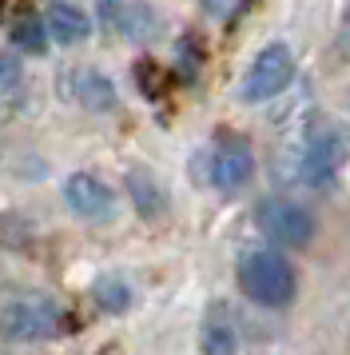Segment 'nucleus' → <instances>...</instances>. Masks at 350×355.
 Returning <instances> with one entry per match:
<instances>
[{"mask_svg": "<svg viewBox=\"0 0 350 355\" xmlns=\"http://www.w3.org/2000/svg\"><path fill=\"white\" fill-rule=\"evenodd\" d=\"M239 284L263 307H286L295 300V288H299L291 259L279 256V252H267V248H255V252L239 256Z\"/></svg>", "mask_w": 350, "mask_h": 355, "instance_id": "obj_1", "label": "nucleus"}, {"mask_svg": "<svg viewBox=\"0 0 350 355\" xmlns=\"http://www.w3.org/2000/svg\"><path fill=\"white\" fill-rule=\"evenodd\" d=\"M56 331H60V307L44 295H16L0 304V336L16 343H36V339H52Z\"/></svg>", "mask_w": 350, "mask_h": 355, "instance_id": "obj_2", "label": "nucleus"}, {"mask_svg": "<svg viewBox=\"0 0 350 355\" xmlns=\"http://www.w3.org/2000/svg\"><path fill=\"white\" fill-rule=\"evenodd\" d=\"M350 160V128L347 124H322L306 136L299 160V176L306 184H326L338 176V168Z\"/></svg>", "mask_w": 350, "mask_h": 355, "instance_id": "obj_3", "label": "nucleus"}, {"mask_svg": "<svg viewBox=\"0 0 350 355\" xmlns=\"http://www.w3.org/2000/svg\"><path fill=\"white\" fill-rule=\"evenodd\" d=\"M295 80V56L286 44H267L247 68V76L239 84V100L243 104H263V100L279 96L286 84Z\"/></svg>", "mask_w": 350, "mask_h": 355, "instance_id": "obj_4", "label": "nucleus"}, {"mask_svg": "<svg viewBox=\"0 0 350 355\" xmlns=\"http://www.w3.org/2000/svg\"><path fill=\"white\" fill-rule=\"evenodd\" d=\"M255 220H259L267 240L283 243V248H306L315 240V216L299 208L295 200H283V196H267L255 208Z\"/></svg>", "mask_w": 350, "mask_h": 355, "instance_id": "obj_5", "label": "nucleus"}, {"mask_svg": "<svg viewBox=\"0 0 350 355\" xmlns=\"http://www.w3.org/2000/svg\"><path fill=\"white\" fill-rule=\"evenodd\" d=\"M255 172V156H251V144L243 136H223L215 152H211V184L219 192H235L243 188Z\"/></svg>", "mask_w": 350, "mask_h": 355, "instance_id": "obj_6", "label": "nucleus"}, {"mask_svg": "<svg viewBox=\"0 0 350 355\" xmlns=\"http://www.w3.org/2000/svg\"><path fill=\"white\" fill-rule=\"evenodd\" d=\"M64 204L76 211L80 220H92V224H104L116 216V196L104 180L88 176V172H76V176H68L64 184Z\"/></svg>", "mask_w": 350, "mask_h": 355, "instance_id": "obj_7", "label": "nucleus"}, {"mask_svg": "<svg viewBox=\"0 0 350 355\" xmlns=\"http://www.w3.org/2000/svg\"><path fill=\"white\" fill-rule=\"evenodd\" d=\"M199 347L203 355H235L239 352V331H235V320L223 304H215L207 311L203 327H199Z\"/></svg>", "mask_w": 350, "mask_h": 355, "instance_id": "obj_8", "label": "nucleus"}, {"mask_svg": "<svg viewBox=\"0 0 350 355\" xmlns=\"http://www.w3.org/2000/svg\"><path fill=\"white\" fill-rule=\"evenodd\" d=\"M44 33L56 44H84L92 36V20L84 17L76 4H52L44 17Z\"/></svg>", "mask_w": 350, "mask_h": 355, "instance_id": "obj_9", "label": "nucleus"}, {"mask_svg": "<svg viewBox=\"0 0 350 355\" xmlns=\"http://www.w3.org/2000/svg\"><path fill=\"white\" fill-rule=\"evenodd\" d=\"M111 20H116V28H120L127 40H147V36L156 33V24H159L147 0H124Z\"/></svg>", "mask_w": 350, "mask_h": 355, "instance_id": "obj_10", "label": "nucleus"}, {"mask_svg": "<svg viewBox=\"0 0 350 355\" xmlns=\"http://www.w3.org/2000/svg\"><path fill=\"white\" fill-rule=\"evenodd\" d=\"M76 96L84 100V108H92V112H108L111 104H116V88L104 72H84L76 80Z\"/></svg>", "mask_w": 350, "mask_h": 355, "instance_id": "obj_11", "label": "nucleus"}, {"mask_svg": "<svg viewBox=\"0 0 350 355\" xmlns=\"http://www.w3.org/2000/svg\"><path fill=\"white\" fill-rule=\"evenodd\" d=\"M92 300H95V307L120 315V311H127V304H131V288H127L120 275H104V279L92 284Z\"/></svg>", "mask_w": 350, "mask_h": 355, "instance_id": "obj_12", "label": "nucleus"}, {"mask_svg": "<svg viewBox=\"0 0 350 355\" xmlns=\"http://www.w3.org/2000/svg\"><path fill=\"white\" fill-rule=\"evenodd\" d=\"M127 192H131V200H136V208H140L143 216H159L163 196H159L156 180L147 176V172H127Z\"/></svg>", "mask_w": 350, "mask_h": 355, "instance_id": "obj_13", "label": "nucleus"}, {"mask_svg": "<svg viewBox=\"0 0 350 355\" xmlns=\"http://www.w3.org/2000/svg\"><path fill=\"white\" fill-rule=\"evenodd\" d=\"M32 236H36V227H32V220H24V216H16V211H4L0 216V248H28Z\"/></svg>", "mask_w": 350, "mask_h": 355, "instance_id": "obj_14", "label": "nucleus"}, {"mask_svg": "<svg viewBox=\"0 0 350 355\" xmlns=\"http://www.w3.org/2000/svg\"><path fill=\"white\" fill-rule=\"evenodd\" d=\"M12 40H16L24 52H36V56H40V52L48 49L44 20H40V17H20V20L12 24Z\"/></svg>", "mask_w": 350, "mask_h": 355, "instance_id": "obj_15", "label": "nucleus"}, {"mask_svg": "<svg viewBox=\"0 0 350 355\" xmlns=\"http://www.w3.org/2000/svg\"><path fill=\"white\" fill-rule=\"evenodd\" d=\"M239 4H243V0H199V8H203L207 17H215V20L235 17V12H239Z\"/></svg>", "mask_w": 350, "mask_h": 355, "instance_id": "obj_16", "label": "nucleus"}, {"mask_svg": "<svg viewBox=\"0 0 350 355\" xmlns=\"http://www.w3.org/2000/svg\"><path fill=\"white\" fill-rule=\"evenodd\" d=\"M136 80L143 84L147 100H156V96H159V80H156V64H151V60H140V68H136Z\"/></svg>", "mask_w": 350, "mask_h": 355, "instance_id": "obj_17", "label": "nucleus"}, {"mask_svg": "<svg viewBox=\"0 0 350 355\" xmlns=\"http://www.w3.org/2000/svg\"><path fill=\"white\" fill-rule=\"evenodd\" d=\"M16 84H20V64H16L12 56L0 52V92H8V88H16Z\"/></svg>", "mask_w": 350, "mask_h": 355, "instance_id": "obj_18", "label": "nucleus"}, {"mask_svg": "<svg viewBox=\"0 0 350 355\" xmlns=\"http://www.w3.org/2000/svg\"><path fill=\"white\" fill-rule=\"evenodd\" d=\"M347 44H350V17H347Z\"/></svg>", "mask_w": 350, "mask_h": 355, "instance_id": "obj_19", "label": "nucleus"}]
</instances>
